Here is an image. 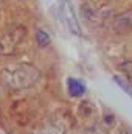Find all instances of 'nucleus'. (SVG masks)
Here are the masks:
<instances>
[{
	"label": "nucleus",
	"mask_w": 132,
	"mask_h": 134,
	"mask_svg": "<svg viewBox=\"0 0 132 134\" xmlns=\"http://www.w3.org/2000/svg\"><path fill=\"white\" fill-rule=\"evenodd\" d=\"M123 134H131V133H129V131H124V133H123Z\"/></svg>",
	"instance_id": "obj_10"
},
{
	"label": "nucleus",
	"mask_w": 132,
	"mask_h": 134,
	"mask_svg": "<svg viewBox=\"0 0 132 134\" xmlns=\"http://www.w3.org/2000/svg\"><path fill=\"white\" fill-rule=\"evenodd\" d=\"M25 34V30L20 28V27H14L13 30L6 31L0 37V53L2 55H9L13 53L17 45L22 42V37Z\"/></svg>",
	"instance_id": "obj_3"
},
{
	"label": "nucleus",
	"mask_w": 132,
	"mask_h": 134,
	"mask_svg": "<svg viewBox=\"0 0 132 134\" xmlns=\"http://www.w3.org/2000/svg\"><path fill=\"white\" fill-rule=\"evenodd\" d=\"M39 78H40V70L28 63H19L14 66L5 67L0 72V83L14 91L31 87L39 81Z\"/></svg>",
	"instance_id": "obj_1"
},
{
	"label": "nucleus",
	"mask_w": 132,
	"mask_h": 134,
	"mask_svg": "<svg viewBox=\"0 0 132 134\" xmlns=\"http://www.w3.org/2000/svg\"><path fill=\"white\" fill-rule=\"evenodd\" d=\"M67 87H68L70 97H81V95L86 94V84H82L76 78H68L67 80Z\"/></svg>",
	"instance_id": "obj_5"
},
{
	"label": "nucleus",
	"mask_w": 132,
	"mask_h": 134,
	"mask_svg": "<svg viewBox=\"0 0 132 134\" xmlns=\"http://www.w3.org/2000/svg\"><path fill=\"white\" fill-rule=\"evenodd\" d=\"M36 42L39 44V47H47L50 44V34L44 30H37L36 31Z\"/></svg>",
	"instance_id": "obj_7"
},
{
	"label": "nucleus",
	"mask_w": 132,
	"mask_h": 134,
	"mask_svg": "<svg viewBox=\"0 0 132 134\" xmlns=\"http://www.w3.org/2000/svg\"><path fill=\"white\" fill-rule=\"evenodd\" d=\"M113 81L118 84V87H120L124 94H128V95L132 98V87H131V84H128V83H126L123 78H120L118 75H115V76H113Z\"/></svg>",
	"instance_id": "obj_8"
},
{
	"label": "nucleus",
	"mask_w": 132,
	"mask_h": 134,
	"mask_svg": "<svg viewBox=\"0 0 132 134\" xmlns=\"http://www.w3.org/2000/svg\"><path fill=\"white\" fill-rule=\"evenodd\" d=\"M58 11H59V17L62 20V24L67 27V30L75 36H81V25L75 11V6L71 3V0H58Z\"/></svg>",
	"instance_id": "obj_2"
},
{
	"label": "nucleus",
	"mask_w": 132,
	"mask_h": 134,
	"mask_svg": "<svg viewBox=\"0 0 132 134\" xmlns=\"http://www.w3.org/2000/svg\"><path fill=\"white\" fill-rule=\"evenodd\" d=\"M64 133H65V130H64L62 123L50 122V123H47V125L42 128V131L39 134H64Z\"/></svg>",
	"instance_id": "obj_6"
},
{
	"label": "nucleus",
	"mask_w": 132,
	"mask_h": 134,
	"mask_svg": "<svg viewBox=\"0 0 132 134\" xmlns=\"http://www.w3.org/2000/svg\"><path fill=\"white\" fill-rule=\"evenodd\" d=\"M120 69H121V72H123L126 76H129V80H132V61H124V63H121V64H120Z\"/></svg>",
	"instance_id": "obj_9"
},
{
	"label": "nucleus",
	"mask_w": 132,
	"mask_h": 134,
	"mask_svg": "<svg viewBox=\"0 0 132 134\" xmlns=\"http://www.w3.org/2000/svg\"><path fill=\"white\" fill-rule=\"evenodd\" d=\"M112 30L118 34H124L132 30V9L118 14L112 22Z\"/></svg>",
	"instance_id": "obj_4"
}]
</instances>
